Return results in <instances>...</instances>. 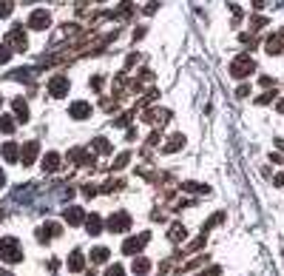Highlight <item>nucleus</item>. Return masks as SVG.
Instances as JSON below:
<instances>
[{"instance_id":"nucleus-18","label":"nucleus","mask_w":284,"mask_h":276,"mask_svg":"<svg viewBox=\"0 0 284 276\" xmlns=\"http://www.w3.org/2000/svg\"><path fill=\"white\" fill-rule=\"evenodd\" d=\"M0 131L3 134H12L15 131V117H0Z\"/></svg>"},{"instance_id":"nucleus-27","label":"nucleus","mask_w":284,"mask_h":276,"mask_svg":"<svg viewBox=\"0 0 284 276\" xmlns=\"http://www.w3.org/2000/svg\"><path fill=\"white\" fill-rule=\"evenodd\" d=\"M3 182H6V177H3V168H0V188H3Z\"/></svg>"},{"instance_id":"nucleus-24","label":"nucleus","mask_w":284,"mask_h":276,"mask_svg":"<svg viewBox=\"0 0 284 276\" xmlns=\"http://www.w3.org/2000/svg\"><path fill=\"white\" fill-rule=\"evenodd\" d=\"M9 57H12V51L6 49V46H0V63H9Z\"/></svg>"},{"instance_id":"nucleus-25","label":"nucleus","mask_w":284,"mask_h":276,"mask_svg":"<svg viewBox=\"0 0 284 276\" xmlns=\"http://www.w3.org/2000/svg\"><path fill=\"white\" fill-rule=\"evenodd\" d=\"M170 236H173V239H185V228H173V231H170Z\"/></svg>"},{"instance_id":"nucleus-13","label":"nucleus","mask_w":284,"mask_h":276,"mask_svg":"<svg viewBox=\"0 0 284 276\" xmlns=\"http://www.w3.org/2000/svg\"><path fill=\"white\" fill-rule=\"evenodd\" d=\"M131 268H134V274H136V276H145V274H148V271H151V262L145 259V256H136Z\"/></svg>"},{"instance_id":"nucleus-14","label":"nucleus","mask_w":284,"mask_h":276,"mask_svg":"<svg viewBox=\"0 0 284 276\" xmlns=\"http://www.w3.org/2000/svg\"><path fill=\"white\" fill-rule=\"evenodd\" d=\"M43 168L46 171H57L60 168V154H46L43 157Z\"/></svg>"},{"instance_id":"nucleus-26","label":"nucleus","mask_w":284,"mask_h":276,"mask_svg":"<svg viewBox=\"0 0 284 276\" xmlns=\"http://www.w3.org/2000/svg\"><path fill=\"white\" fill-rule=\"evenodd\" d=\"M125 163H128V154H119V157H117V165H114V168H122Z\"/></svg>"},{"instance_id":"nucleus-11","label":"nucleus","mask_w":284,"mask_h":276,"mask_svg":"<svg viewBox=\"0 0 284 276\" xmlns=\"http://www.w3.org/2000/svg\"><path fill=\"white\" fill-rule=\"evenodd\" d=\"M66 222L68 225H80V222H85V216H83V208H66Z\"/></svg>"},{"instance_id":"nucleus-20","label":"nucleus","mask_w":284,"mask_h":276,"mask_svg":"<svg viewBox=\"0 0 284 276\" xmlns=\"http://www.w3.org/2000/svg\"><path fill=\"white\" fill-rule=\"evenodd\" d=\"M91 259L94 262H108V248H97V251L91 254Z\"/></svg>"},{"instance_id":"nucleus-7","label":"nucleus","mask_w":284,"mask_h":276,"mask_svg":"<svg viewBox=\"0 0 284 276\" xmlns=\"http://www.w3.org/2000/svg\"><path fill=\"white\" fill-rule=\"evenodd\" d=\"M9 43L15 46V49H26V34H23V26H15V29H9Z\"/></svg>"},{"instance_id":"nucleus-9","label":"nucleus","mask_w":284,"mask_h":276,"mask_svg":"<svg viewBox=\"0 0 284 276\" xmlns=\"http://www.w3.org/2000/svg\"><path fill=\"white\" fill-rule=\"evenodd\" d=\"M60 234V225L57 222H46V225L37 231V236H40V242H46V239H51V236H57Z\"/></svg>"},{"instance_id":"nucleus-22","label":"nucleus","mask_w":284,"mask_h":276,"mask_svg":"<svg viewBox=\"0 0 284 276\" xmlns=\"http://www.w3.org/2000/svg\"><path fill=\"white\" fill-rule=\"evenodd\" d=\"M105 276H125V271H122V265H111V268L105 271Z\"/></svg>"},{"instance_id":"nucleus-23","label":"nucleus","mask_w":284,"mask_h":276,"mask_svg":"<svg viewBox=\"0 0 284 276\" xmlns=\"http://www.w3.org/2000/svg\"><path fill=\"white\" fill-rule=\"evenodd\" d=\"M12 15V3H0V17H9Z\"/></svg>"},{"instance_id":"nucleus-17","label":"nucleus","mask_w":284,"mask_h":276,"mask_svg":"<svg viewBox=\"0 0 284 276\" xmlns=\"http://www.w3.org/2000/svg\"><path fill=\"white\" fill-rule=\"evenodd\" d=\"M3 157H6V163H15L17 160V146L15 143H3Z\"/></svg>"},{"instance_id":"nucleus-21","label":"nucleus","mask_w":284,"mask_h":276,"mask_svg":"<svg viewBox=\"0 0 284 276\" xmlns=\"http://www.w3.org/2000/svg\"><path fill=\"white\" fill-rule=\"evenodd\" d=\"M94 148H97V151H100V154H108V151H111V146H108V143H105V140H94Z\"/></svg>"},{"instance_id":"nucleus-1","label":"nucleus","mask_w":284,"mask_h":276,"mask_svg":"<svg viewBox=\"0 0 284 276\" xmlns=\"http://www.w3.org/2000/svg\"><path fill=\"white\" fill-rule=\"evenodd\" d=\"M0 259H3V262H9V265H15V262L23 259L20 242H17L15 236H3V239H0Z\"/></svg>"},{"instance_id":"nucleus-4","label":"nucleus","mask_w":284,"mask_h":276,"mask_svg":"<svg viewBox=\"0 0 284 276\" xmlns=\"http://www.w3.org/2000/svg\"><path fill=\"white\" fill-rule=\"evenodd\" d=\"M148 245V234H142V236H131V239H125V245H122V251L125 254H139L142 248Z\"/></svg>"},{"instance_id":"nucleus-8","label":"nucleus","mask_w":284,"mask_h":276,"mask_svg":"<svg viewBox=\"0 0 284 276\" xmlns=\"http://www.w3.org/2000/svg\"><path fill=\"white\" fill-rule=\"evenodd\" d=\"M68 114H71L74 120H85V117L91 114V106H88V103H71V108H68Z\"/></svg>"},{"instance_id":"nucleus-15","label":"nucleus","mask_w":284,"mask_h":276,"mask_svg":"<svg viewBox=\"0 0 284 276\" xmlns=\"http://www.w3.org/2000/svg\"><path fill=\"white\" fill-rule=\"evenodd\" d=\"M85 228H88V234H91V236H97V234H100V228H102L100 216H88V219H85Z\"/></svg>"},{"instance_id":"nucleus-19","label":"nucleus","mask_w":284,"mask_h":276,"mask_svg":"<svg viewBox=\"0 0 284 276\" xmlns=\"http://www.w3.org/2000/svg\"><path fill=\"white\" fill-rule=\"evenodd\" d=\"M182 143H185V137H182V134H176V137H170V140H168L165 151H176V148L182 146Z\"/></svg>"},{"instance_id":"nucleus-16","label":"nucleus","mask_w":284,"mask_h":276,"mask_svg":"<svg viewBox=\"0 0 284 276\" xmlns=\"http://www.w3.org/2000/svg\"><path fill=\"white\" fill-rule=\"evenodd\" d=\"M12 106H15V114L20 117V120H23V123H26V120H29V106H26L23 100H15Z\"/></svg>"},{"instance_id":"nucleus-2","label":"nucleus","mask_w":284,"mask_h":276,"mask_svg":"<svg viewBox=\"0 0 284 276\" xmlns=\"http://www.w3.org/2000/svg\"><path fill=\"white\" fill-rule=\"evenodd\" d=\"M253 71V60H250V54H239L233 60V65H230V74L233 77H247Z\"/></svg>"},{"instance_id":"nucleus-12","label":"nucleus","mask_w":284,"mask_h":276,"mask_svg":"<svg viewBox=\"0 0 284 276\" xmlns=\"http://www.w3.org/2000/svg\"><path fill=\"white\" fill-rule=\"evenodd\" d=\"M83 268H85L83 254H80V251H74V254L68 256V271H74V274H77V271H83Z\"/></svg>"},{"instance_id":"nucleus-5","label":"nucleus","mask_w":284,"mask_h":276,"mask_svg":"<svg viewBox=\"0 0 284 276\" xmlns=\"http://www.w3.org/2000/svg\"><path fill=\"white\" fill-rule=\"evenodd\" d=\"M68 91V77H54V80L49 83V94L51 97H63Z\"/></svg>"},{"instance_id":"nucleus-28","label":"nucleus","mask_w":284,"mask_h":276,"mask_svg":"<svg viewBox=\"0 0 284 276\" xmlns=\"http://www.w3.org/2000/svg\"><path fill=\"white\" fill-rule=\"evenodd\" d=\"M0 100H3V97H0Z\"/></svg>"},{"instance_id":"nucleus-6","label":"nucleus","mask_w":284,"mask_h":276,"mask_svg":"<svg viewBox=\"0 0 284 276\" xmlns=\"http://www.w3.org/2000/svg\"><path fill=\"white\" fill-rule=\"evenodd\" d=\"M49 26V12L46 9H37L32 17H29V29H46Z\"/></svg>"},{"instance_id":"nucleus-10","label":"nucleus","mask_w":284,"mask_h":276,"mask_svg":"<svg viewBox=\"0 0 284 276\" xmlns=\"http://www.w3.org/2000/svg\"><path fill=\"white\" fill-rule=\"evenodd\" d=\"M37 151H40V146L37 143H26V148H23V154H20V160H23V165H32L34 157H37Z\"/></svg>"},{"instance_id":"nucleus-3","label":"nucleus","mask_w":284,"mask_h":276,"mask_svg":"<svg viewBox=\"0 0 284 276\" xmlns=\"http://www.w3.org/2000/svg\"><path fill=\"white\" fill-rule=\"evenodd\" d=\"M128 225H131V216L122 213V211H117L108 219V231H111V234H122V231H128Z\"/></svg>"}]
</instances>
